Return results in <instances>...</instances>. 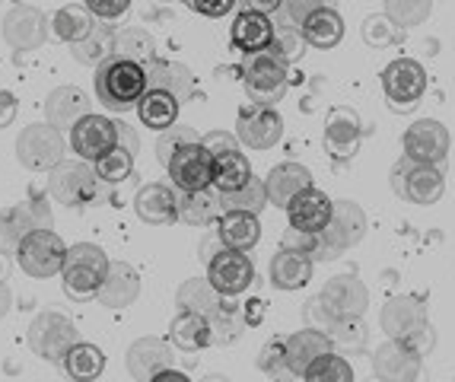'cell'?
I'll list each match as a JSON object with an SVG mask.
<instances>
[{
	"instance_id": "cell-51",
	"label": "cell",
	"mask_w": 455,
	"mask_h": 382,
	"mask_svg": "<svg viewBox=\"0 0 455 382\" xmlns=\"http://www.w3.org/2000/svg\"><path fill=\"white\" fill-rule=\"evenodd\" d=\"M259 370L265 376H271L274 382L293 379V373H290V367H287V347H283L281 338H274V341H267L265 347H261Z\"/></svg>"
},
{
	"instance_id": "cell-2",
	"label": "cell",
	"mask_w": 455,
	"mask_h": 382,
	"mask_svg": "<svg viewBox=\"0 0 455 382\" xmlns=\"http://www.w3.org/2000/svg\"><path fill=\"white\" fill-rule=\"evenodd\" d=\"M379 325L388 338H398V341L414 344L420 354L430 351L436 335H433V325L427 319V306L420 297H411V293H398L392 297L379 313Z\"/></svg>"
},
{
	"instance_id": "cell-49",
	"label": "cell",
	"mask_w": 455,
	"mask_h": 382,
	"mask_svg": "<svg viewBox=\"0 0 455 382\" xmlns=\"http://www.w3.org/2000/svg\"><path fill=\"white\" fill-rule=\"evenodd\" d=\"M303 379H338V382H350L354 379V367H350L347 360L341 357V354H322V357H315L306 367Z\"/></svg>"
},
{
	"instance_id": "cell-27",
	"label": "cell",
	"mask_w": 455,
	"mask_h": 382,
	"mask_svg": "<svg viewBox=\"0 0 455 382\" xmlns=\"http://www.w3.org/2000/svg\"><path fill=\"white\" fill-rule=\"evenodd\" d=\"M229 42L245 54L267 52V45L274 42L271 16L255 13V10H243V13H235L233 26H229Z\"/></svg>"
},
{
	"instance_id": "cell-54",
	"label": "cell",
	"mask_w": 455,
	"mask_h": 382,
	"mask_svg": "<svg viewBox=\"0 0 455 382\" xmlns=\"http://www.w3.org/2000/svg\"><path fill=\"white\" fill-rule=\"evenodd\" d=\"M84 7L96 20H118L131 10V0H84Z\"/></svg>"
},
{
	"instance_id": "cell-52",
	"label": "cell",
	"mask_w": 455,
	"mask_h": 382,
	"mask_svg": "<svg viewBox=\"0 0 455 382\" xmlns=\"http://www.w3.org/2000/svg\"><path fill=\"white\" fill-rule=\"evenodd\" d=\"M195 140H201V138H197V131L188 128V124H172V128L160 131V138H156V160L166 166L169 156H172L179 147L195 144Z\"/></svg>"
},
{
	"instance_id": "cell-55",
	"label": "cell",
	"mask_w": 455,
	"mask_h": 382,
	"mask_svg": "<svg viewBox=\"0 0 455 382\" xmlns=\"http://www.w3.org/2000/svg\"><path fill=\"white\" fill-rule=\"evenodd\" d=\"M235 4H239V0H185V7H191L195 13H201V16H211V20H220V16H227Z\"/></svg>"
},
{
	"instance_id": "cell-4",
	"label": "cell",
	"mask_w": 455,
	"mask_h": 382,
	"mask_svg": "<svg viewBox=\"0 0 455 382\" xmlns=\"http://www.w3.org/2000/svg\"><path fill=\"white\" fill-rule=\"evenodd\" d=\"M96 166L86 160H61L54 169H48V195L64 207H86L99 201Z\"/></svg>"
},
{
	"instance_id": "cell-21",
	"label": "cell",
	"mask_w": 455,
	"mask_h": 382,
	"mask_svg": "<svg viewBox=\"0 0 455 382\" xmlns=\"http://www.w3.org/2000/svg\"><path fill=\"white\" fill-rule=\"evenodd\" d=\"M175 363L172 344L163 341V338H137L134 344L124 354V367L134 376L137 382H153L156 373Z\"/></svg>"
},
{
	"instance_id": "cell-57",
	"label": "cell",
	"mask_w": 455,
	"mask_h": 382,
	"mask_svg": "<svg viewBox=\"0 0 455 382\" xmlns=\"http://www.w3.org/2000/svg\"><path fill=\"white\" fill-rule=\"evenodd\" d=\"M16 112H20V102L10 90H0V131L10 128L16 122Z\"/></svg>"
},
{
	"instance_id": "cell-29",
	"label": "cell",
	"mask_w": 455,
	"mask_h": 382,
	"mask_svg": "<svg viewBox=\"0 0 455 382\" xmlns=\"http://www.w3.org/2000/svg\"><path fill=\"white\" fill-rule=\"evenodd\" d=\"M169 344L182 354H197L211 347V322H207V315L179 309V315L169 322Z\"/></svg>"
},
{
	"instance_id": "cell-16",
	"label": "cell",
	"mask_w": 455,
	"mask_h": 382,
	"mask_svg": "<svg viewBox=\"0 0 455 382\" xmlns=\"http://www.w3.org/2000/svg\"><path fill=\"white\" fill-rule=\"evenodd\" d=\"M424 354L408 341L388 338L372 351V373L382 382H414L420 376Z\"/></svg>"
},
{
	"instance_id": "cell-30",
	"label": "cell",
	"mask_w": 455,
	"mask_h": 382,
	"mask_svg": "<svg viewBox=\"0 0 455 382\" xmlns=\"http://www.w3.org/2000/svg\"><path fill=\"white\" fill-rule=\"evenodd\" d=\"M283 347H287V367L293 376H303L312 360L322 357V354H328V351H334L331 338H328L322 329H315V325L290 335L287 341H283Z\"/></svg>"
},
{
	"instance_id": "cell-19",
	"label": "cell",
	"mask_w": 455,
	"mask_h": 382,
	"mask_svg": "<svg viewBox=\"0 0 455 382\" xmlns=\"http://www.w3.org/2000/svg\"><path fill=\"white\" fill-rule=\"evenodd\" d=\"M207 281L223 293V297H239L255 281V265L245 252H235L223 245L220 252L207 261Z\"/></svg>"
},
{
	"instance_id": "cell-31",
	"label": "cell",
	"mask_w": 455,
	"mask_h": 382,
	"mask_svg": "<svg viewBox=\"0 0 455 382\" xmlns=\"http://www.w3.org/2000/svg\"><path fill=\"white\" fill-rule=\"evenodd\" d=\"M217 233H220V243L235 252H251L255 245L261 243V223L255 214H239V211H227V214L217 217Z\"/></svg>"
},
{
	"instance_id": "cell-37",
	"label": "cell",
	"mask_w": 455,
	"mask_h": 382,
	"mask_svg": "<svg viewBox=\"0 0 455 382\" xmlns=\"http://www.w3.org/2000/svg\"><path fill=\"white\" fill-rule=\"evenodd\" d=\"M112 54L128 58V61H137L147 68L150 61H156V42H153V36L144 29V26H124V29H115Z\"/></svg>"
},
{
	"instance_id": "cell-9",
	"label": "cell",
	"mask_w": 455,
	"mask_h": 382,
	"mask_svg": "<svg viewBox=\"0 0 455 382\" xmlns=\"http://www.w3.org/2000/svg\"><path fill=\"white\" fill-rule=\"evenodd\" d=\"M29 347L36 357L48 360V363H64L68 351L74 347L80 338H76V325L64 313H38L29 325Z\"/></svg>"
},
{
	"instance_id": "cell-50",
	"label": "cell",
	"mask_w": 455,
	"mask_h": 382,
	"mask_svg": "<svg viewBox=\"0 0 455 382\" xmlns=\"http://www.w3.org/2000/svg\"><path fill=\"white\" fill-rule=\"evenodd\" d=\"M360 32H363V42L370 48H388L402 38V29H398L386 13H370L363 20V29Z\"/></svg>"
},
{
	"instance_id": "cell-3",
	"label": "cell",
	"mask_w": 455,
	"mask_h": 382,
	"mask_svg": "<svg viewBox=\"0 0 455 382\" xmlns=\"http://www.w3.org/2000/svg\"><path fill=\"white\" fill-rule=\"evenodd\" d=\"M108 255L102 252V245L96 243H76L68 245V259H64L61 277H64V293L70 299H92L106 281L108 271Z\"/></svg>"
},
{
	"instance_id": "cell-11",
	"label": "cell",
	"mask_w": 455,
	"mask_h": 382,
	"mask_svg": "<svg viewBox=\"0 0 455 382\" xmlns=\"http://www.w3.org/2000/svg\"><path fill=\"white\" fill-rule=\"evenodd\" d=\"M166 172L175 191H204L213 185V153L201 140L185 144L169 156Z\"/></svg>"
},
{
	"instance_id": "cell-8",
	"label": "cell",
	"mask_w": 455,
	"mask_h": 382,
	"mask_svg": "<svg viewBox=\"0 0 455 382\" xmlns=\"http://www.w3.org/2000/svg\"><path fill=\"white\" fill-rule=\"evenodd\" d=\"M16 160L29 172H48L64 160V138L61 131L48 122L26 124L16 138Z\"/></svg>"
},
{
	"instance_id": "cell-14",
	"label": "cell",
	"mask_w": 455,
	"mask_h": 382,
	"mask_svg": "<svg viewBox=\"0 0 455 382\" xmlns=\"http://www.w3.org/2000/svg\"><path fill=\"white\" fill-rule=\"evenodd\" d=\"M235 138H239V144L251 147V150H271L283 138L281 112L274 106H255V102H249V106L239 108Z\"/></svg>"
},
{
	"instance_id": "cell-47",
	"label": "cell",
	"mask_w": 455,
	"mask_h": 382,
	"mask_svg": "<svg viewBox=\"0 0 455 382\" xmlns=\"http://www.w3.org/2000/svg\"><path fill=\"white\" fill-rule=\"evenodd\" d=\"M382 13L404 32L414 29V26H424L430 20L433 0H382Z\"/></svg>"
},
{
	"instance_id": "cell-41",
	"label": "cell",
	"mask_w": 455,
	"mask_h": 382,
	"mask_svg": "<svg viewBox=\"0 0 455 382\" xmlns=\"http://www.w3.org/2000/svg\"><path fill=\"white\" fill-rule=\"evenodd\" d=\"M207 322H211V344H223V347L235 344L245 331L243 306L229 303V297H223V303L207 315Z\"/></svg>"
},
{
	"instance_id": "cell-25",
	"label": "cell",
	"mask_w": 455,
	"mask_h": 382,
	"mask_svg": "<svg viewBox=\"0 0 455 382\" xmlns=\"http://www.w3.org/2000/svg\"><path fill=\"white\" fill-rule=\"evenodd\" d=\"M331 198H328L325 191L319 188H303L299 195H296L293 201H290L283 211H287V220L293 229H306V233H319V229L328 227V220H331Z\"/></svg>"
},
{
	"instance_id": "cell-60",
	"label": "cell",
	"mask_w": 455,
	"mask_h": 382,
	"mask_svg": "<svg viewBox=\"0 0 455 382\" xmlns=\"http://www.w3.org/2000/svg\"><path fill=\"white\" fill-rule=\"evenodd\" d=\"M118 144H122V147H128L131 153H137V150H140V140H137V134H134V131H131L124 122H118Z\"/></svg>"
},
{
	"instance_id": "cell-23",
	"label": "cell",
	"mask_w": 455,
	"mask_h": 382,
	"mask_svg": "<svg viewBox=\"0 0 455 382\" xmlns=\"http://www.w3.org/2000/svg\"><path fill=\"white\" fill-rule=\"evenodd\" d=\"M134 211L137 217L150 227H166V223L179 220V198L175 188L166 182H147L137 188L134 195Z\"/></svg>"
},
{
	"instance_id": "cell-53",
	"label": "cell",
	"mask_w": 455,
	"mask_h": 382,
	"mask_svg": "<svg viewBox=\"0 0 455 382\" xmlns=\"http://www.w3.org/2000/svg\"><path fill=\"white\" fill-rule=\"evenodd\" d=\"M334 4H338V0H283V13H287L290 23L303 26L312 13L334 7Z\"/></svg>"
},
{
	"instance_id": "cell-35",
	"label": "cell",
	"mask_w": 455,
	"mask_h": 382,
	"mask_svg": "<svg viewBox=\"0 0 455 382\" xmlns=\"http://www.w3.org/2000/svg\"><path fill=\"white\" fill-rule=\"evenodd\" d=\"M299 29H303V38L309 48L331 52L334 45H341L344 20H341V13H338V7H328V10H319V13H312Z\"/></svg>"
},
{
	"instance_id": "cell-33",
	"label": "cell",
	"mask_w": 455,
	"mask_h": 382,
	"mask_svg": "<svg viewBox=\"0 0 455 382\" xmlns=\"http://www.w3.org/2000/svg\"><path fill=\"white\" fill-rule=\"evenodd\" d=\"M312 265H315V261L306 252H296V249L281 245V252L271 259V283L277 290H299V287L309 283Z\"/></svg>"
},
{
	"instance_id": "cell-20",
	"label": "cell",
	"mask_w": 455,
	"mask_h": 382,
	"mask_svg": "<svg viewBox=\"0 0 455 382\" xmlns=\"http://www.w3.org/2000/svg\"><path fill=\"white\" fill-rule=\"evenodd\" d=\"M331 319H347V315H363L370 306V290L357 275H338L322 287L319 293Z\"/></svg>"
},
{
	"instance_id": "cell-24",
	"label": "cell",
	"mask_w": 455,
	"mask_h": 382,
	"mask_svg": "<svg viewBox=\"0 0 455 382\" xmlns=\"http://www.w3.org/2000/svg\"><path fill=\"white\" fill-rule=\"evenodd\" d=\"M137 297H140V275H137V267L128 265V261H112L96 299L106 309H128V306L137 303Z\"/></svg>"
},
{
	"instance_id": "cell-62",
	"label": "cell",
	"mask_w": 455,
	"mask_h": 382,
	"mask_svg": "<svg viewBox=\"0 0 455 382\" xmlns=\"http://www.w3.org/2000/svg\"><path fill=\"white\" fill-rule=\"evenodd\" d=\"M10 306H13V290H10L7 283L0 281V319L10 313Z\"/></svg>"
},
{
	"instance_id": "cell-48",
	"label": "cell",
	"mask_w": 455,
	"mask_h": 382,
	"mask_svg": "<svg viewBox=\"0 0 455 382\" xmlns=\"http://www.w3.org/2000/svg\"><path fill=\"white\" fill-rule=\"evenodd\" d=\"M134 156L137 153H131L128 147H112V150L102 156V160H96L92 166H96V176L102 185H118L124 182V179L134 172Z\"/></svg>"
},
{
	"instance_id": "cell-1",
	"label": "cell",
	"mask_w": 455,
	"mask_h": 382,
	"mask_svg": "<svg viewBox=\"0 0 455 382\" xmlns=\"http://www.w3.org/2000/svg\"><path fill=\"white\" fill-rule=\"evenodd\" d=\"M92 90L102 108L108 112H128L137 108L140 96L147 92V68L118 54H108L106 61L96 64V76H92Z\"/></svg>"
},
{
	"instance_id": "cell-18",
	"label": "cell",
	"mask_w": 455,
	"mask_h": 382,
	"mask_svg": "<svg viewBox=\"0 0 455 382\" xmlns=\"http://www.w3.org/2000/svg\"><path fill=\"white\" fill-rule=\"evenodd\" d=\"M404 156H411L414 163H427V166H440L446 163L449 156V131L443 122H436V118H420V122H414L408 131H404Z\"/></svg>"
},
{
	"instance_id": "cell-40",
	"label": "cell",
	"mask_w": 455,
	"mask_h": 382,
	"mask_svg": "<svg viewBox=\"0 0 455 382\" xmlns=\"http://www.w3.org/2000/svg\"><path fill=\"white\" fill-rule=\"evenodd\" d=\"M64 373L70 376V379L76 382H92L102 376V370H106V354L99 351L96 344L90 341H76L74 347L68 351V357H64Z\"/></svg>"
},
{
	"instance_id": "cell-17",
	"label": "cell",
	"mask_w": 455,
	"mask_h": 382,
	"mask_svg": "<svg viewBox=\"0 0 455 382\" xmlns=\"http://www.w3.org/2000/svg\"><path fill=\"white\" fill-rule=\"evenodd\" d=\"M70 147H74L76 156L86 163L102 160L112 147H118V122L96 112L84 115V118L70 128Z\"/></svg>"
},
{
	"instance_id": "cell-32",
	"label": "cell",
	"mask_w": 455,
	"mask_h": 382,
	"mask_svg": "<svg viewBox=\"0 0 455 382\" xmlns=\"http://www.w3.org/2000/svg\"><path fill=\"white\" fill-rule=\"evenodd\" d=\"M150 86L153 90L172 92L182 106L195 96V76L179 61H160V58H156V61L147 64V90H150Z\"/></svg>"
},
{
	"instance_id": "cell-44",
	"label": "cell",
	"mask_w": 455,
	"mask_h": 382,
	"mask_svg": "<svg viewBox=\"0 0 455 382\" xmlns=\"http://www.w3.org/2000/svg\"><path fill=\"white\" fill-rule=\"evenodd\" d=\"M217 198H220V211H239V214H255L259 217L261 211L267 207V188L261 179H251L245 188H235V191H217Z\"/></svg>"
},
{
	"instance_id": "cell-22",
	"label": "cell",
	"mask_w": 455,
	"mask_h": 382,
	"mask_svg": "<svg viewBox=\"0 0 455 382\" xmlns=\"http://www.w3.org/2000/svg\"><path fill=\"white\" fill-rule=\"evenodd\" d=\"M360 140H363V128L360 118L350 108H331L325 122V153L331 160L347 163L357 156Z\"/></svg>"
},
{
	"instance_id": "cell-15",
	"label": "cell",
	"mask_w": 455,
	"mask_h": 382,
	"mask_svg": "<svg viewBox=\"0 0 455 382\" xmlns=\"http://www.w3.org/2000/svg\"><path fill=\"white\" fill-rule=\"evenodd\" d=\"M382 92L395 108H414L427 92V70L414 58H395L382 70Z\"/></svg>"
},
{
	"instance_id": "cell-6",
	"label": "cell",
	"mask_w": 455,
	"mask_h": 382,
	"mask_svg": "<svg viewBox=\"0 0 455 382\" xmlns=\"http://www.w3.org/2000/svg\"><path fill=\"white\" fill-rule=\"evenodd\" d=\"M243 86H245V96H249L255 106H277V102L287 96V86H290L287 64H281L267 52L245 54Z\"/></svg>"
},
{
	"instance_id": "cell-13",
	"label": "cell",
	"mask_w": 455,
	"mask_h": 382,
	"mask_svg": "<svg viewBox=\"0 0 455 382\" xmlns=\"http://www.w3.org/2000/svg\"><path fill=\"white\" fill-rule=\"evenodd\" d=\"M48 32H52L48 16L38 7H26V4H16L13 10H7L4 26H0L4 42L20 54L38 52L48 42Z\"/></svg>"
},
{
	"instance_id": "cell-5",
	"label": "cell",
	"mask_w": 455,
	"mask_h": 382,
	"mask_svg": "<svg viewBox=\"0 0 455 382\" xmlns=\"http://www.w3.org/2000/svg\"><path fill=\"white\" fill-rule=\"evenodd\" d=\"M13 255H16V265L23 267L29 277L48 281V277L61 275L64 259H68V245H64V239L52 227H45L26 233Z\"/></svg>"
},
{
	"instance_id": "cell-58",
	"label": "cell",
	"mask_w": 455,
	"mask_h": 382,
	"mask_svg": "<svg viewBox=\"0 0 455 382\" xmlns=\"http://www.w3.org/2000/svg\"><path fill=\"white\" fill-rule=\"evenodd\" d=\"M220 249H223L220 233H217V229H211V233H207V236L201 239V245H197V252H201V255H197V259H201V261H204V265H207V261H211L213 255L220 252Z\"/></svg>"
},
{
	"instance_id": "cell-63",
	"label": "cell",
	"mask_w": 455,
	"mask_h": 382,
	"mask_svg": "<svg viewBox=\"0 0 455 382\" xmlns=\"http://www.w3.org/2000/svg\"><path fill=\"white\" fill-rule=\"evenodd\" d=\"M7 271H10V261H7V252H0V281H7Z\"/></svg>"
},
{
	"instance_id": "cell-34",
	"label": "cell",
	"mask_w": 455,
	"mask_h": 382,
	"mask_svg": "<svg viewBox=\"0 0 455 382\" xmlns=\"http://www.w3.org/2000/svg\"><path fill=\"white\" fill-rule=\"evenodd\" d=\"M175 198H179V220L188 227H211L223 214L213 185L204 191H175Z\"/></svg>"
},
{
	"instance_id": "cell-43",
	"label": "cell",
	"mask_w": 455,
	"mask_h": 382,
	"mask_svg": "<svg viewBox=\"0 0 455 382\" xmlns=\"http://www.w3.org/2000/svg\"><path fill=\"white\" fill-rule=\"evenodd\" d=\"M112 38H115V26H102L96 23V29L90 32L80 42H70V54H74L76 64H86V68H96L112 54Z\"/></svg>"
},
{
	"instance_id": "cell-36",
	"label": "cell",
	"mask_w": 455,
	"mask_h": 382,
	"mask_svg": "<svg viewBox=\"0 0 455 382\" xmlns=\"http://www.w3.org/2000/svg\"><path fill=\"white\" fill-rule=\"evenodd\" d=\"M179 108H182V102L175 99L172 92L153 90V86L140 96V102H137L140 122H144L147 128H156V131L172 128V124L179 122Z\"/></svg>"
},
{
	"instance_id": "cell-10",
	"label": "cell",
	"mask_w": 455,
	"mask_h": 382,
	"mask_svg": "<svg viewBox=\"0 0 455 382\" xmlns=\"http://www.w3.org/2000/svg\"><path fill=\"white\" fill-rule=\"evenodd\" d=\"M366 229H370V220H366V211L357 201H334L331 220L322 229V239L328 245V259H341L354 245L363 243Z\"/></svg>"
},
{
	"instance_id": "cell-39",
	"label": "cell",
	"mask_w": 455,
	"mask_h": 382,
	"mask_svg": "<svg viewBox=\"0 0 455 382\" xmlns=\"http://www.w3.org/2000/svg\"><path fill=\"white\" fill-rule=\"evenodd\" d=\"M251 166L245 160V153L239 150H227L213 156V188L217 191H235L245 188L251 182Z\"/></svg>"
},
{
	"instance_id": "cell-7",
	"label": "cell",
	"mask_w": 455,
	"mask_h": 382,
	"mask_svg": "<svg viewBox=\"0 0 455 382\" xmlns=\"http://www.w3.org/2000/svg\"><path fill=\"white\" fill-rule=\"evenodd\" d=\"M392 188L398 198L411 201V204L430 207L443 198L446 179H443L440 166H427V163H414L411 156H402L392 169Z\"/></svg>"
},
{
	"instance_id": "cell-46",
	"label": "cell",
	"mask_w": 455,
	"mask_h": 382,
	"mask_svg": "<svg viewBox=\"0 0 455 382\" xmlns=\"http://www.w3.org/2000/svg\"><path fill=\"white\" fill-rule=\"evenodd\" d=\"M325 335L331 338V347H338L341 354H354L366 347L370 331H366V325H363V315H347V319L328 322Z\"/></svg>"
},
{
	"instance_id": "cell-59",
	"label": "cell",
	"mask_w": 455,
	"mask_h": 382,
	"mask_svg": "<svg viewBox=\"0 0 455 382\" xmlns=\"http://www.w3.org/2000/svg\"><path fill=\"white\" fill-rule=\"evenodd\" d=\"M243 4L245 10H255V13H265V16L277 13L283 7V0H243Z\"/></svg>"
},
{
	"instance_id": "cell-28",
	"label": "cell",
	"mask_w": 455,
	"mask_h": 382,
	"mask_svg": "<svg viewBox=\"0 0 455 382\" xmlns=\"http://www.w3.org/2000/svg\"><path fill=\"white\" fill-rule=\"evenodd\" d=\"M312 185V172L303 166V163H281V166H274L265 179V188H267V204L274 207H287L290 201L299 195L303 188Z\"/></svg>"
},
{
	"instance_id": "cell-38",
	"label": "cell",
	"mask_w": 455,
	"mask_h": 382,
	"mask_svg": "<svg viewBox=\"0 0 455 382\" xmlns=\"http://www.w3.org/2000/svg\"><path fill=\"white\" fill-rule=\"evenodd\" d=\"M48 26H52L54 38H61V42L70 45V42H80V38H86L96 29V16L84 4H68V7H61L48 20Z\"/></svg>"
},
{
	"instance_id": "cell-45",
	"label": "cell",
	"mask_w": 455,
	"mask_h": 382,
	"mask_svg": "<svg viewBox=\"0 0 455 382\" xmlns=\"http://www.w3.org/2000/svg\"><path fill=\"white\" fill-rule=\"evenodd\" d=\"M306 52V38H303V29L296 23H290L287 13L281 16V23H274V42L267 45V54L277 58L281 64H293L299 61Z\"/></svg>"
},
{
	"instance_id": "cell-56",
	"label": "cell",
	"mask_w": 455,
	"mask_h": 382,
	"mask_svg": "<svg viewBox=\"0 0 455 382\" xmlns=\"http://www.w3.org/2000/svg\"><path fill=\"white\" fill-rule=\"evenodd\" d=\"M201 144H204L213 156H217V153H227V150H239V138L229 134V131H211V134L201 138Z\"/></svg>"
},
{
	"instance_id": "cell-12",
	"label": "cell",
	"mask_w": 455,
	"mask_h": 382,
	"mask_svg": "<svg viewBox=\"0 0 455 382\" xmlns=\"http://www.w3.org/2000/svg\"><path fill=\"white\" fill-rule=\"evenodd\" d=\"M45 227H54L52 207L45 198H29L23 204L4 207L0 211V252H16V245L23 243L26 233Z\"/></svg>"
},
{
	"instance_id": "cell-61",
	"label": "cell",
	"mask_w": 455,
	"mask_h": 382,
	"mask_svg": "<svg viewBox=\"0 0 455 382\" xmlns=\"http://www.w3.org/2000/svg\"><path fill=\"white\" fill-rule=\"evenodd\" d=\"M261 299H249V303H243V315H245V325H255V322H261Z\"/></svg>"
},
{
	"instance_id": "cell-26",
	"label": "cell",
	"mask_w": 455,
	"mask_h": 382,
	"mask_svg": "<svg viewBox=\"0 0 455 382\" xmlns=\"http://www.w3.org/2000/svg\"><path fill=\"white\" fill-rule=\"evenodd\" d=\"M90 112H92V102L80 86H58V90L48 92L45 99V118L58 131H70Z\"/></svg>"
},
{
	"instance_id": "cell-42",
	"label": "cell",
	"mask_w": 455,
	"mask_h": 382,
	"mask_svg": "<svg viewBox=\"0 0 455 382\" xmlns=\"http://www.w3.org/2000/svg\"><path fill=\"white\" fill-rule=\"evenodd\" d=\"M175 303H179V309H191V313L211 315L213 309L223 303V293L217 290L207 277H191V281H185L182 287H179Z\"/></svg>"
}]
</instances>
